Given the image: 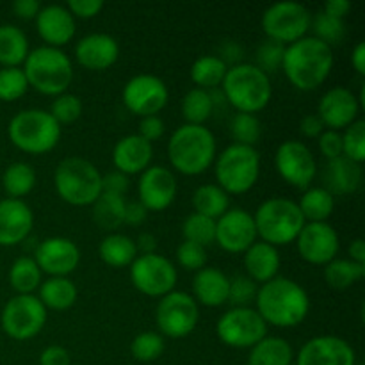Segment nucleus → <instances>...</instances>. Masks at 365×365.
Instances as JSON below:
<instances>
[{
	"label": "nucleus",
	"instance_id": "10",
	"mask_svg": "<svg viewBox=\"0 0 365 365\" xmlns=\"http://www.w3.org/2000/svg\"><path fill=\"white\" fill-rule=\"evenodd\" d=\"M260 24L267 39L287 46L305 38L312 24V14L299 2H278L264 11Z\"/></svg>",
	"mask_w": 365,
	"mask_h": 365
},
{
	"label": "nucleus",
	"instance_id": "24",
	"mask_svg": "<svg viewBox=\"0 0 365 365\" xmlns=\"http://www.w3.org/2000/svg\"><path fill=\"white\" fill-rule=\"evenodd\" d=\"M36 29L46 46L61 48L73 39L77 25H75L73 14L66 9V6L50 4L39 9L36 16Z\"/></svg>",
	"mask_w": 365,
	"mask_h": 365
},
{
	"label": "nucleus",
	"instance_id": "57",
	"mask_svg": "<svg viewBox=\"0 0 365 365\" xmlns=\"http://www.w3.org/2000/svg\"><path fill=\"white\" fill-rule=\"evenodd\" d=\"M39 365H71L70 353L63 346H48L39 355Z\"/></svg>",
	"mask_w": 365,
	"mask_h": 365
},
{
	"label": "nucleus",
	"instance_id": "6",
	"mask_svg": "<svg viewBox=\"0 0 365 365\" xmlns=\"http://www.w3.org/2000/svg\"><path fill=\"white\" fill-rule=\"evenodd\" d=\"M53 185L66 203L89 207L102 195V173L84 157H66L53 171Z\"/></svg>",
	"mask_w": 365,
	"mask_h": 365
},
{
	"label": "nucleus",
	"instance_id": "48",
	"mask_svg": "<svg viewBox=\"0 0 365 365\" xmlns=\"http://www.w3.org/2000/svg\"><path fill=\"white\" fill-rule=\"evenodd\" d=\"M48 113L59 125L75 123L82 114V102L77 95H71L66 91L53 98Z\"/></svg>",
	"mask_w": 365,
	"mask_h": 365
},
{
	"label": "nucleus",
	"instance_id": "52",
	"mask_svg": "<svg viewBox=\"0 0 365 365\" xmlns=\"http://www.w3.org/2000/svg\"><path fill=\"white\" fill-rule=\"evenodd\" d=\"M317 145H319V152L328 160L337 159L342 155V134L337 130H324L323 134L317 138Z\"/></svg>",
	"mask_w": 365,
	"mask_h": 365
},
{
	"label": "nucleus",
	"instance_id": "15",
	"mask_svg": "<svg viewBox=\"0 0 365 365\" xmlns=\"http://www.w3.org/2000/svg\"><path fill=\"white\" fill-rule=\"evenodd\" d=\"M125 107L138 116H157L168 106L170 91L163 78L150 73L132 77L121 91Z\"/></svg>",
	"mask_w": 365,
	"mask_h": 365
},
{
	"label": "nucleus",
	"instance_id": "21",
	"mask_svg": "<svg viewBox=\"0 0 365 365\" xmlns=\"http://www.w3.org/2000/svg\"><path fill=\"white\" fill-rule=\"evenodd\" d=\"M34 260L41 273L50 277H68L81 264V250L71 239L48 237L39 242Z\"/></svg>",
	"mask_w": 365,
	"mask_h": 365
},
{
	"label": "nucleus",
	"instance_id": "45",
	"mask_svg": "<svg viewBox=\"0 0 365 365\" xmlns=\"http://www.w3.org/2000/svg\"><path fill=\"white\" fill-rule=\"evenodd\" d=\"M166 349V342L164 337L157 331H143L138 337L132 341L130 344V353L138 362H155L157 359H160Z\"/></svg>",
	"mask_w": 365,
	"mask_h": 365
},
{
	"label": "nucleus",
	"instance_id": "1",
	"mask_svg": "<svg viewBox=\"0 0 365 365\" xmlns=\"http://www.w3.org/2000/svg\"><path fill=\"white\" fill-rule=\"evenodd\" d=\"M255 310L267 327L292 328L305 321L310 310V299L298 282L277 277L259 287Z\"/></svg>",
	"mask_w": 365,
	"mask_h": 365
},
{
	"label": "nucleus",
	"instance_id": "25",
	"mask_svg": "<svg viewBox=\"0 0 365 365\" xmlns=\"http://www.w3.org/2000/svg\"><path fill=\"white\" fill-rule=\"evenodd\" d=\"M34 214L24 200H0V246H16L29 237Z\"/></svg>",
	"mask_w": 365,
	"mask_h": 365
},
{
	"label": "nucleus",
	"instance_id": "38",
	"mask_svg": "<svg viewBox=\"0 0 365 365\" xmlns=\"http://www.w3.org/2000/svg\"><path fill=\"white\" fill-rule=\"evenodd\" d=\"M36 171L27 163H13L2 175V185L7 198L21 200L36 187Z\"/></svg>",
	"mask_w": 365,
	"mask_h": 365
},
{
	"label": "nucleus",
	"instance_id": "47",
	"mask_svg": "<svg viewBox=\"0 0 365 365\" xmlns=\"http://www.w3.org/2000/svg\"><path fill=\"white\" fill-rule=\"evenodd\" d=\"M342 155L356 164L365 160V121L356 120L355 123L344 128L342 134Z\"/></svg>",
	"mask_w": 365,
	"mask_h": 365
},
{
	"label": "nucleus",
	"instance_id": "18",
	"mask_svg": "<svg viewBox=\"0 0 365 365\" xmlns=\"http://www.w3.org/2000/svg\"><path fill=\"white\" fill-rule=\"evenodd\" d=\"M257 241L253 214L245 209H228L216 220V242L228 253H245Z\"/></svg>",
	"mask_w": 365,
	"mask_h": 365
},
{
	"label": "nucleus",
	"instance_id": "37",
	"mask_svg": "<svg viewBox=\"0 0 365 365\" xmlns=\"http://www.w3.org/2000/svg\"><path fill=\"white\" fill-rule=\"evenodd\" d=\"M228 66L217 56H202L192 63L191 66V81L196 88L212 91L217 89L225 81Z\"/></svg>",
	"mask_w": 365,
	"mask_h": 365
},
{
	"label": "nucleus",
	"instance_id": "61",
	"mask_svg": "<svg viewBox=\"0 0 365 365\" xmlns=\"http://www.w3.org/2000/svg\"><path fill=\"white\" fill-rule=\"evenodd\" d=\"M351 9V4L348 0H328L323 7V13L330 14V16L339 18V20H344V16L348 14V11Z\"/></svg>",
	"mask_w": 365,
	"mask_h": 365
},
{
	"label": "nucleus",
	"instance_id": "26",
	"mask_svg": "<svg viewBox=\"0 0 365 365\" xmlns=\"http://www.w3.org/2000/svg\"><path fill=\"white\" fill-rule=\"evenodd\" d=\"M153 146L141 135L130 134L121 138L113 150V163L116 171L127 175H141L152 166Z\"/></svg>",
	"mask_w": 365,
	"mask_h": 365
},
{
	"label": "nucleus",
	"instance_id": "32",
	"mask_svg": "<svg viewBox=\"0 0 365 365\" xmlns=\"http://www.w3.org/2000/svg\"><path fill=\"white\" fill-rule=\"evenodd\" d=\"M100 259L110 267H125L130 266L138 257V248H135L134 239L125 234H113L106 235L98 246Z\"/></svg>",
	"mask_w": 365,
	"mask_h": 365
},
{
	"label": "nucleus",
	"instance_id": "55",
	"mask_svg": "<svg viewBox=\"0 0 365 365\" xmlns=\"http://www.w3.org/2000/svg\"><path fill=\"white\" fill-rule=\"evenodd\" d=\"M128 185H130V180H128L127 175L120 173V171H110V173L102 175V192L125 196V192L128 191Z\"/></svg>",
	"mask_w": 365,
	"mask_h": 365
},
{
	"label": "nucleus",
	"instance_id": "51",
	"mask_svg": "<svg viewBox=\"0 0 365 365\" xmlns=\"http://www.w3.org/2000/svg\"><path fill=\"white\" fill-rule=\"evenodd\" d=\"M177 260L184 269L200 271L207 266V250L195 242L184 241L177 248Z\"/></svg>",
	"mask_w": 365,
	"mask_h": 365
},
{
	"label": "nucleus",
	"instance_id": "44",
	"mask_svg": "<svg viewBox=\"0 0 365 365\" xmlns=\"http://www.w3.org/2000/svg\"><path fill=\"white\" fill-rule=\"evenodd\" d=\"M310 27L314 29V38L327 43L331 48H334V45H341L342 39H344L346 36L344 20L330 16V14L323 13V11H319V13L312 18Z\"/></svg>",
	"mask_w": 365,
	"mask_h": 365
},
{
	"label": "nucleus",
	"instance_id": "53",
	"mask_svg": "<svg viewBox=\"0 0 365 365\" xmlns=\"http://www.w3.org/2000/svg\"><path fill=\"white\" fill-rule=\"evenodd\" d=\"M103 0H70L66 4V9L70 11L71 14L78 18H95L96 14H100V11L103 9Z\"/></svg>",
	"mask_w": 365,
	"mask_h": 365
},
{
	"label": "nucleus",
	"instance_id": "13",
	"mask_svg": "<svg viewBox=\"0 0 365 365\" xmlns=\"http://www.w3.org/2000/svg\"><path fill=\"white\" fill-rule=\"evenodd\" d=\"M155 321L160 335L170 339L187 337L198 327V303L189 292L171 291L170 294L160 298L155 310Z\"/></svg>",
	"mask_w": 365,
	"mask_h": 365
},
{
	"label": "nucleus",
	"instance_id": "36",
	"mask_svg": "<svg viewBox=\"0 0 365 365\" xmlns=\"http://www.w3.org/2000/svg\"><path fill=\"white\" fill-rule=\"evenodd\" d=\"M192 207L196 214L216 221L230 209V198L220 185L205 184L192 192Z\"/></svg>",
	"mask_w": 365,
	"mask_h": 365
},
{
	"label": "nucleus",
	"instance_id": "22",
	"mask_svg": "<svg viewBox=\"0 0 365 365\" xmlns=\"http://www.w3.org/2000/svg\"><path fill=\"white\" fill-rule=\"evenodd\" d=\"M298 365H356L355 349L335 335H319L302 346L296 356Z\"/></svg>",
	"mask_w": 365,
	"mask_h": 365
},
{
	"label": "nucleus",
	"instance_id": "7",
	"mask_svg": "<svg viewBox=\"0 0 365 365\" xmlns=\"http://www.w3.org/2000/svg\"><path fill=\"white\" fill-rule=\"evenodd\" d=\"M253 221L257 237L274 248L294 242L307 223L298 203L291 198H269L262 202L253 214Z\"/></svg>",
	"mask_w": 365,
	"mask_h": 365
},
{
	"label": "nucleus",
	"instance_id": "8",
	"mask_svg": "<svg viewBox=\"0 0 365 365\" xmlns=\"http://www.w3.org/2000/svg\"><path fill=\"white\" fill-rule=\"evenodd\" d=\"M7 135L21 152L41 155L57 146L61 139V125L48 110L25 109L11 118Z\"/></svg>",
	"mask_w": 365,
	"mask_h": 365
},
{
	"label": "nucleus",
	"instance_id": "35",
	"mask_svg": "<svg viewBox=\"0 0 365 365\" xmlns=\"http://www.w3.org/2000/svg\"><path fill=\"white\" fill-rule=\"evenodd\" d=\"M307 223H324L335 210V196L324 187L305 189L298 202Z\"/></svg>",
	"mask_w": 365,
	"mask_h": 365
},
{
	"label": "nucleus",
	"instance_id": "30",
	"mask_svg": "<svg viewBox=\"0 0 365 365\" xmlns=\"http://www.w3.org/2000/svg\"><path fill=\"white\" fill-rule=\"evenodd\" d=\"M77 285L68 277H50L39 285V302L50 310H68L77 302Z\"/></svg>",
	"mask_w": 365,
	"mask_h": 365
},
{
	"label": "nucleus",
	"instance_id": "58",
	"mask_svg": "<svg viewBox=\"0 0 365 365\" xmlns=\"http://www.w3.org/2000/svg\"><path fill=\"white\" fill-rule=\"evenodd\" d=\"M148 217V210L141 202H130L125 205V223L130 227H139Z\"/></svg>",
	"mask_w": 365,
	"mask_h": 365
},
{
	"label": "nucleus",
	"instance_id": "11",
	"mask_svg": "<svg viewBox=\"0 0 365 365\" xmlns=\"http://www.w3.org/2000/svg\"><path fill=\"white\" fill-rule=\"evenodd\" d=\"M216 335L228 348L252 349L267 337V324L252 307H232L217 319Z\"/></svg>",
	"mask_w": 365,
	"mask_h": 365
},
{
	"label": "nucleus",
	"instance_id": "41",
	"mask_svg": "<svg viewBox=\"0 0 365 365\" xmlns=\"http://www.w3.org/2000/svg\"><path fill=\"white\" fill-rule=\"evenodd\" d=\"M214 113L210 91L192 88L182 100V116L187 125H203Z\"/></svg>",
	"mask_w": 365,
	"mask_h": 365
},
{
	"label": "nucleus",
	"instance_id": "14",
	"mask_svg": "<svg viewBox=\"0 0 365 365\" xmlns=\"http://www.w3.org/2000/svg\"><path fill=\"white\" fill-rule=\"evenodd\" d=\"M178 273L171 260L159 253L138 255L130 264V282L141 294L163 298L175 291Z\"/></svg>",
	"mask_w": 365,
	"mask_h": 365
},
{
	"label": "nucleus",
	"instance_id": "31",
	"mask_svg": "<svg viewBox=\"0 0 365 365\" xmlns=\"http://www.w3.org/2000/svg\"><path fill=\"white\" fill-rule=\"evenodd\" d=\"M29 39L16 25H0V64L2 68H20L29 56Z\"/></svg>",
	"mask_w": 365,
	"mask_h": 365
},
{
	"label": "nucleus",
	"instance_id": "4",
	"mask_svg": "<svg viewBox=\"0 0 365 365\" xmlns=\"http://www.w3.org/2000/svg\"><path fill=\"white\" fill-rule=\"evenodd\" d=\"M221 91L228 106L234 107L237 113L248 114L266 109L273 96L269 75L260 71L252 63H241L228 68Z\"/></svg>",
	"mask_w": 365,
	"mask_h": 365
},
{
	"label": "nucleus",
	"instance_id": "59",
	"mask_svg": "<svg viewBox=\"0 0 365 365\" xmlns=\"http://www.w3.org/2000/svg\"><path fill=\"white\" fill-rule=\"evenodd\" d=\"M41 7L39 0H16V2H13V13L21 20H32V18L38 16Z\"/></svg>",
	"mask_w": 365,
	"mask_h": 365
},
{
	"label": "nucleus",
	"instance_id": "3",
	"mask_svg": "<svg viewBox=\"0 0 365 365\" xmlns=\"http://www.w3.org/2000/svg\"><path fill=\"white\" fill-rule=\"evenodd\" d=\"M216 155V138L205 125H180L168 141L171 166L185 177L205 173L214 164Z\"/></svg>",
	"mask_w": 365,
	"mask_h": 365
},
{
	"label": "nucleus",
	"instance_id": "43",
	"mask_svg": "<svg viewBox=\"0 0 365 365\" xmlns=\"http://www.w3.org/2000/svg\"><path fill=\"white\" fill-rule=\"evenodd\" d=\"M230 134L235 145L253 146L262 138V123L255 114L237 113L230 120Z\"/></svg>",
	"mask_w": 365,
	"mask_h": 365
},
{
	"label": "nucleus",
	"instance_id": "5",
	"mask_svg": "<svg viewBox=\"0 0 365 365\" xmlns=\"http://www.w3.org/2000/svg\"><path fill=\"white\" fill-rule=\"evenodd\" d=\"M24 73L29 88L46 96H59L66 93L73 81V64L61 48L38 46L31 50L24 63Z\"/></svg>",
	"mask_w": 365,
	"mask_h": 365
},
{
	"label": "nucleus",
	"instance_id": "20",
	"mask_svg": "<svg viewBox=\"0 0 365 365\" xmlns=\"http://www.w3.org/2000/svg\"><path fill=\"white\" fill-rule=\"evenodd\" d=\"M360 102L355 93L348 88H331L321 96L317 103V116L328 130H341L359 120Z\"/></svg>",
	"mask_w": 365,
	"mask_h": 365
},
{
	"label": "nucleus",
	"instance_id": "17",
	"mask_svg": "<svg viewBox=\"0 0 365 365\" xmlns=\"http://www.w3.org/2000/svg\"><path fill=\"white\" fill-rule=\"evenodd\" d=\"M296 246L305 262L314 266H327L328 262L337 259L341 241L337 230L328 221H324V223H305L296 237Z\"/></svg>",
	"mask_w": 365,
	"mask_h": 365
},
{
	"label": "nucleus",
	"instance_id": "2",
	"mask_svg": "<svg viewBox=\"0 0 365 365\" xmlns=\"http://www.w3.org/2000/svg\"><path fill=\"white\" fill-rule=\"evenodd\" d=\"M334 68V48L314 36L285 46L282 70L294 88L314 91L327 82Z\"/></svg>",
	"mask_w": 365,
	"mask_h": 365
},
{
	"label": "nucleus",
	"instance_id": "39",
	"mask_svg": "<svg viewBox=\"0 0 365 365\" xmlns=\"http://www.w3.org/2000/svg\"><path fill=\"white\" fill-rule=\"evenodd\" d=\"M365 277V266L349 259H334L324 266V280L331 289L344 291Z\"/></svg>",
	"mask_w": 365,
	"mask_h": 365
},
{
	"label": "nucleus",
	"instance_id": "62",
	"mask_svg": "<svg viewBox=\"0 0 365 365\" xmlns=\"http://www.w3.org/2000/svg\"><path fill=\"white\" fill-rule=\"evenodd\" d=\"M135 242V248H138V252H141V255H148V253H155L157 250V239L155 235L148 234V232H145V234H139L138 241Z\"/></svg>",
	"mask_w": 365,
	"mask_h": 365
},
{
	"label": "nucleus",
	"instance_id": "54",
	"mask_svg": "<svg viewBox=\"0 0 365 365\" xmlns=\"http://www.w3.org/2000/svg\"><path fill=\"white\" fill-rule=\"evenodd\" d=\"M164 130H166V127H164L163 118L160 116H145V118H141V121H139V134L138 135H141L145 141L153 143V141H159V139L163 138Z\"/></svg>",
	"mask_w": 365,
	"mask_h": 365
},
{
	"label": "nucleus",
	"instance_id": "46",
	"mask_svg": "<svg viewBox=\"0 0 365 365\" xmlns=\"http://www.w3.org/2000/svg\"><path fill=\"white\" fill-rule=\"evenodd\" d=\"M29 82L21 68H0V100L16 102L27 93Z\"/></svg>",
	"mask_w": 365,
	"mask_h": 365
},
{
	"label": "nucleus",
	"instance_id": "60",
	"mask_svg": "<svg viewBox=\"0 0 365 365\" xmlns=\"http://www.w3.org/2000/svg\"><path fill=\"white\" fill-rule=\"evenodd\" d=\"M299 132H302L305 138H319L324 132V125L317 114H307V116H303L302 121H299Z\"/></svg>",
	"mask_w": 365,
	"mask_h": 365
},
{
	"label": "nucleus",
	"instance_id": "40",
	"mask_svg": "<svg viewBox=\"0 0 365 365\" xmlns=\"http://www.w3.org/2000/svg\"><path fill=\"white\" fill-rule=\"evenodd\" d=\"M9 284L18 294H32L41 285V269L32 257H20L9 269Z\"/></svg>",
	"mask_w": 365,
	"mask_h": 365
},
{
	"label": "nucleus",
	"instance_id": "64",
	"mask_svg": "<svg viewBox=\"0 0 365 365\" xmlns=\"http://www.w3.org/2000/svg\"><path fill=\"white\" fill-rule=\"evenodd\" d=\"M349 260H353V262L356 264H362L365 266V245H364V239H355V241L349 245Z\"/></svg>",
	"mask_w": 365,
	"mask_h": 365
},
{
	"label": "nucleus",
	"instance_id": "27",
	"mask_svg": "<svg viewBox=\"0 0 365 365\" xmlns=\"http://www.w3.org/2000/svg\"><path fill=\"white\" fill-rule=\"evenodd\" d=\"M323 185L334 196L351 195L359 191L362 185V164L349 160L348 157L341 155L337 159L328 160L323 170Z\"/></svg>",
	"mask_w": 365,
	"mask_h": 365
},
{
	"label": "nucleus",
	"instance_id": "9",
	"mask_svg": "<svg viewBox=\"0 0 365 365\" xmlns=\"http://www.w3.org/2000/svg\"><path fill=\"white\" fill-rule=\"evenodd\" d=\"M214 173L216 185H220L227 195H245L259 180L260 153L253 146L232 143L216 155Z\"/></svg>",
	"mask_w": 365,
	"mask_h": 365
},
{
	"label": "nucleus",
	"instance_id": "33",
	"mask_svg": "<svg viewBox=\"0 0 365 365\" xmlns=\"http://www.w3.org/2000/svg\"><path fill=\"white\" fill-rule=\"evenodd\" d=\"M294 353L282 337H266L250 349L248 365H291Z\"/></svg>",
	"mask_w": 365,
	"mask_h": 365
},
{
	"label": "nucleus",
	"instance_id": "42",
	"mask_svg": "<svg viewBox=\"0 0 365 365\" xmlns=\"http://www.w3.org/2000/svg\"><path fill=\"white\" fill-rule=\"evenodd\" d=\"M182 235H184V241L207 248L216 242V221L202 216V214H189L182 225Z\"/></svg>",
	"mask_w": 365,
	"mask_h": 365
},
{
	"label": "nucleus",
	"instance_id": "16",
	"mask_svg": "<svg viewBox=\"0 0 365 365\" xmlns=\"http://www.w3.org/2000/svg\"><path fill=\"white\" fill-rule=\"evenodd\" d=\"M274 168L287 184L298 189H309L317 175V163L309 146L302 141L289 139L277 148Z\"/></svg>",
	"mask_w": 365,
	"mask_h": 365
},
{
	"label": "nucleus",
	"instance_id": "12",
	"mask_svg": "<svg viewBox=\"0 0 365 365\" xmlns=\"http://www.w3.org/2000/svg\"><path fill=\"white\" fill-rule=\"evenodd\" d=\"M0 323L7 337L14 341H29L45 327L46 309L38 296L16 294L4 305Z\"/></svg>",
	"mask_w": 365,
	"mask_h": 365
},
{
	"label": "nucleus",
	"instance_id": "50",
	"mask_svg": "<svg viewBox=\"0 0 365 365\" xmlns=\"http://www.w3.org/2000/svg\"><path fill=\"white\" fill-rule=\"evenodd\" d=\"M255 282L248 277H234L230 278V287H228V302L234 305V309L239 307H250V303L255 302L257 298Z\"/></svg>",
	"mask_w": 365,
	"mask_h": 365
},
{
	"label": "nucleus",
	"instance_id": "29",
	"mask_svg": "<svg viewBox=\"0 0 365 365\" xmlns=\"http://www.w3.org/2000/svg\"><path fill=\"white\" fill-rule=\"evenodd\" d=\"M280 264L278 248L264 241H255L245 252V269L255 284H266L277 278Z\"/></svg>",
	"mask_w": 365,
	"mask_h": 365
},
{
	"label": "nucleus",
	"instance_id": "28",
	"mask_svg": "<svg viewBox=\"0 0 365 365\" xmlns=\"http://www.w3.org/2000/svg\"><path fill=\"white\" fill-rule=\"evenodd\" d=\"M228 287L230 278L217 267L205 266L203 269L196 271L192 278V298L196 303L216 309L228 302Z\"/></svg>",
	"mask_w": 365,
	"mask_h": 365
},
{
	"label": "nucleus",
	"instance_id": "23",
	"mask_svg": "<svg viewBox=\"0 0 365 365\" xmlns=\"http://www.w3.org/2000/svg\"><path fill=\"white\" fill-rule=\"evenodd\" d=\"M118 57H120V45L113 36L103 32L84 36L75 45V59L86 70L103 71L113 66Z\"/></svg>",
	"mask_w": 365,
	"mask_h": 365
},
{
	"label": "nucleus",
	"instance_id": "63",
	"mask_svg": "<svg viewBox=\"0 0 365 365\" xmlns=\"http://www.w3.org/2000/svg\"><path fill=\"white\" fill-rule=\"evenodd\" d=\"M351 64L359 75H365V43L360 41L359 45L353 48L351 53Z\"/></svg>",
	"mask_w": 365,
	"mask_h": 365
},
{
	"label": "nucleus",
	"instance_id": "34",
	"mask_svg": "<svg viewBox=\"0 0 365 365\" xmlns=\"http://www.w3.org/2000/svg\"><path fill=\"white\" fill-rule=\"evenodd\" d=\"M125 196L109 195V192H102L93 203V221L98 225L102 230L116 232L121 225L125 223Z\"/></svg>",
	"mask_w": 365,
	"mask_h": 365
},
{
	"label": "nucleus",
	"instance_id": "19",
	"mask_svg": "<svg viewBox=\"0 0 365 365\" xmlns=\"http://www.w3.org/2000/svg\"><path fill=\"white\" fill-rule=\"evenodd\" d=\"M177 177L173 171L164 166H150L139 177V202L146 207L148 212L166 210L177 198Z\"/></svg>",
	"mask_w": 365,
	"mask_h": 365
},
{
	"label": "nucleus",
	"instance_id": "56",
	"mask_svg": "<svg viewBox=\"0 0 365 365\" xmlns=\"http://www.w3.org/2000/svg\"><path fill=\"white\" fill-rule=\"evenodd\" d=\"M217 57L227 64L228 68L235 66V64L242 63V57H245V48L239 41H223L217 50Z\"/></svg>",
	"mask_w": 365,
	"mask_h": 365
},
{
	"label": "nucleus",
	"instance_id": "49",
	"mask_svg": "<svg viewBox=\"0 0 365 365\" xmlns=\"http://www.w3.org/2000/svg\"><path fill=\"white\" fill-rule=\"evenodd\" d=\"M285 46L280 45L277 41H271V39H266L259 45L255 53V66L259 68L260 71H264L266 75L277 73L282 68V61H284Z\"/></svg>",
	"mask_w": 365,
	"mask_h": 365
}]
</instances>
